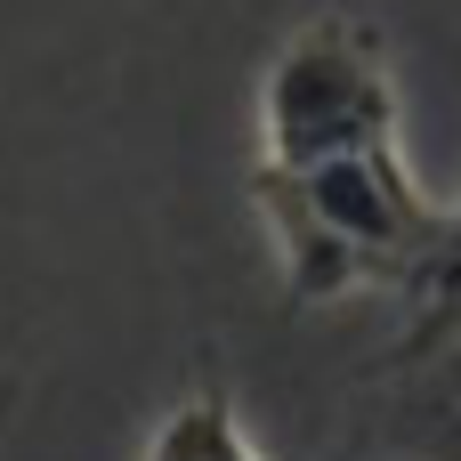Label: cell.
Segmentation results:
<instances>
[{
    "label": "cell",
    "mask_w": 461,
    "mask_h": 461,
    "mask_svg": "<svg viewBox=\"0 0 461 461\" xmlns=\"http://www.w3.org/2000/svg\"><path fill=\"white\" fill-rule=\"evenodd\" d=\"M251 211L267 227L276 284L292 308H340L373 292L413 300L446 235V203L405 162V138L348 146L292 170L251 162Z\"/></svg>",
    "instance_id": "cell-1"
},
{
    "label": "cell",
    "mask_w": 461,
    "mask_h": 461,
    "mask_svg": "<svg viewBox=\"0 0 461 461\" xmlns=\"http://www.w3.org/2000/svg\"><path fill=\"white\" fill-rule=\"evenodd\" d=\"M259 154L267 170L292 162H324L348 146H381L405 138V97H397V65L373 16L357 8H324L308 16L259 73Z\"/></svg>",
    "instance_id": "cell-2"
},
{
    "label": "cell",
    "mask_w": 461,
    "mask_h": 461,
    "mask_svg": "<svg viewBox=\"0 0 461 461\" xmlns=\"http://www.w3.org/2000/svg\"><path fill=\"white\" fill-rule=\"evenodd\" d=\"M357 454L461 461V324L389 348V365L365 381L357 405Z\"/></svg>",
    "instance_id": "cell-3"
},
{
    "label": "cell",
    "mask_w": 461,
    "mask_h": 461,
    "mask_svg": "<svg viewBox=\"0 0 461 461\" xmlns=\"http://www.w3.org/2000/svg\"><path fill=\"white\" fill-rule=\"evenodd\" d=\"M146 461H267V454H259V438L243 429V413H235L227 389H186V397L154 421Z\"/></svg>",
    "instance_id": "cell-4"
},
{
    "label": "cell",
    "mask_w": 461,
    "mask_h": 461,
    "mask_svg": "<svg viewBox=\"0 0 461 461\" xmlns=\"http://www.w3.org/2000/svg\"><path fill=\"white\" fill-rule=\"evenodd\" d=\"M405 340H421V332H446L461 324V203H446V235H438V259H429V276H421V292L405 300Z\"/></svg>",
    "instance_id": "cell-5"
}]
</instances>
